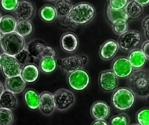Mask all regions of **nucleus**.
<instances>
[{
    "label": "nucleus",
    "instance_id": "obj_12",
    "mask_svg": "<svg viewBox=\"0 0 149 125\" xmlns=\"http://www.w3.org/2000/svg\"><path fill=\"white\" fill-rule=\"evenodd\" d=\"M13 12L17 20H31L34 15V6L30 1L20 0Z\"/></svg>",
    "mask_w": 149,
    "mask_h": 125
},
{
    "label": "nucleus",
    "instance_id": "obj_45",
    "mask_svg": "<svg viewBox=\"0 0 149 125\" xmlns=\"http://www.w3.org/2000/svg\"><path fill=\"white\" fill-rule=\"evenodd\" d=\"M47 1H56L57 0H47Z\"/></svg>",
    "mask_w": 149,
    "mask_h": 125
},
{
    "label": "nucleus",
    "instance_id": "obj_21",
    "mask_svg": "<svg viewBox=\"0 0 149 125\" xmlns=\"http://www.w3.org/2000/svg\"><path fill=\"white\" fill-rule=\"evenodd\" d=\"M127 58L131 65L133 67L134 70L141 69L145 66L146 63L147 59L145 55L142 52V50L138 48L129 52Z\"/></svg>",
    "mask_w": 149,
    "mask_h": 125
},
{
    "label": "nucleus",
    "instance_id": "obj_39",
    "mask_svg": "<svg viewBox=\"0 0 149 125\" xmlns=\"http://www.w3.org/2000/svg\"><path fill=\"white\" fill-rule=\"evenodd\" d=\"M141 49L145 55L147 60H149V40H146L141 44Z\"/></svg>",
    "mask_w": 149,
    "mask_h": 125
},
{
    "label": "nucleus",
    "instance_id": "obj_4",
    "mask_svg": "<svg viewBox=\"0 0 149 125\" xmlns=\"http://www.w3.org/2000/svg\"><path fill=\"white\" fill-rule=\"evenodd\" d=\"M26 45L25 38L15 31L3 35L0 44L3 53L13 56H15L18 52L25 49Z\"/></svg>",
    "mask_w": 149,
    "mask_h": 125
},
{
    "label": "nucleus",
    "instance_id": "obj_22",
    "mask_svg": "<svg viewBox=\"0 0 149 125\" xmlns=\"http://www.w3.org/2000/svg\"><path fill=\"white\" fill-rule=\"evenodd\" d=\"M17 103L16 94L5 89L0 96V107L13 110L17 106Z\"/></svg>",
    "mask_w": 149,
    "mask_h": 125
},
{
    "label": "nucleus",
    "instance_id": "obj_24",
    "mask_svg": "<svg viewBox=\"0 0 149 125\" xmlns=\"http://www.w3.org/2000/svg\"><path fill=\"white\" fill-rule=\"evenodd\" d=\"M17 21L15 17L11 15H4L0 20V31L4 34L15 31Z\"/></svg>",
    "mask_w": 149,
    "mask_h": 125
},
{
    "label": "nucleus",
    "instance_id": "obj_7",
    "mask_svg": "<svg viewBox=\"0 0 149 125\" xmlns=\"http://www.w3.org/2000/svg\"><path fill=\"white\" fill-rule=\"evenodd\" d=\"M68 85L75 91H83L90 85V77L86 70L81 68L69 73L67 76Z\"/></svg>",
    "mask_w": 149,
    "mask_h": 125
},
{
    "label": "nucleus",
    "instance_id": "obj_44",
    "mask_svg": "<svg viewBox=\"0 0 149 125\" xmlns=\"http://www.w3.org/2000/svg\"><path fill=\"white\" fill-rule=\"evenodd\" d=\"M1 54H0V68H1Z\"/></svg>",
    "mask_w": 149,
    "mask_h": 125
},
{
    "label": "nucleus",
    "instance_id": "obj_16",
    "mask_svg": "<svg viewBox=\"0 0 149 125\" xmlns=\"http://www.w3.org/2000/svg\"><path fill=\"white\" fill-rule=\"evenodd\" d=\"M110 113V106L107 103L102 100L95 102L90 108V114L95 120L108 119Z\"/></svg>",
    "mask_w": 149,
    "mask_h": 125
},
{
    "label": "nucleus",
    "instance_id": "obj_28",
    "mask_svg": "<svg viewBox=\"0 0 149 125\" xmlns=\"http://www.w3.org/2000/svg\"><path fill=\"white\" fill-rule=\"evenodd\" d=\"M128 15L131 18H138L141 17L144 11V7L137 2L135 0H130L125 7Z\"/></svg>",
    "mask_w": 149,
    "mask_h": 125
},
{
    "label": "nucleus",
    "instance_id": "obj_38",
    "mask_svg": "<svg viewBox=\"0 0 149 125\" xmlns=\"http://www.w3.org/2000/svg\"><path fill=\"white\" fill-rule=\"evenodd\" d=\"M51 56V57H56V51L53 47L49 46L45 47L43 52H42V57Z\"/></svg>",
    "mask_w": 149,
    "mask_h": 125
},
{
    "label": "nucleus",
    "instance_id": "obj_31",
    "mask_svg": "<svg viewBox=\"0 0 149 125\" xmlns=\"http://www.w3.org/2000/svg\"><path fill=\"white\" fill-rule=\"evenodd\" d=\"M130 117L127 113H120L112 116L110 125H130Z\"/></svg>",
    "mask_w": 149,
    "mask_h": 125
},
{
    "label": "nucleus",
    "instance_id": "obj_27",
    "mask_svg": "<svg viewBox=\"0 0 149 125\" xmlns=\"http://www.w3.org/2000/svg\"><path fill=\"white\" fill-rule=\"evenodd\" d=\"M33 30V23L31 20H18L17 21L15 32L26 38L30 36Z\"/></svg>",
    "mask_w": 149,
    "mask_h": 125
},
{
    "label": "nucleus",
    "instance_id": "obj_6",
    "mask_svg": "<svg viewBox=\"0 0 149 125\" xmlns=\"http://www.w3.org/2000/svg\"><path fill=\"white\" fill-rule=\"evenodd\" d=\"M88 63V57L85 55H75L58 60V65L67 74L84 68Z\"/></svg>",
    "mask_w": 149,
    "mask_h": 125
},
{
    "label": "nucleus",
    "instance_id": "obj_36",
    "mask_svg": "<svg viewBox=\"0 0 149 125\" xmlns=\"http://www.w3.org/2000/svg\"><path fill=\"white\" fill-rule=\"evenodd\" d=\"M129 0H108V4L113 10H121L125 8Z\"/></svg>",
    "mask_w": 149,
    "mask_h": 125
},
{
    "label": "nucleus",
    "instance_id": "obj_35",
    "mask_svg": "<svg viewBox=\"0 0 149 125\" xmlns=\"http://www.w3.org/2000/svg\"><path fill=\"white\" fill-rule=\"evenodd\" d=\"M15 57L16 59L17 60L19 63H20L22 66H24L26 64L29 63L31 59V57L30 54L29 53V52H28V50L26 48L23 49V50L20 51V52H18Z\"/></svg>",
    "mask_w": 149,
    "mask_h": 125
},
{
    "label": "nucleus",
    "instance_id": "obj_15",
    "mask_svg": "<svg viewBox=\"0 0 149 125\" xmlns=\"http://www.w3.org/2000/svg\"><path fill=\"white\" fill-rule=\"evenodd\" d=\"M119 49V47L118 42L114 39H109L100 46L99 55L103 60H110L115 58Z\"/></svg>",
    "mask_w": 149,
    "mask_h": 125
},
{
    "label": "nucleus",
    "instance_id": "obj_2",
    "mask_svg": "<svg viewBox=\"0 0 149 125\" xmlns=\"http://www.w3.org/2000/svg\"><path fill=\"white\" fill-rule=\"evenodd\" d=\"M95 8L93 4L81 2L73 6L71 12L65 18L75 26H84L93 21L95 17Z\"/></svg>",
    "mask_w": 149,
    "mask_h": 125
},
{
    "label": "nucleus",
    "instance_id": "obj_34",
    "mask_svg": "<svg viewBox=\"0 0 149 125\" xmlns=\"http://www.w3.org/2000/svg\"><path fill=\"white\" fill-rule=\"evenodd\" d=\"M19 0H0V7L6 12H14Z\"/></svg>",
    "mask_w": 149,
    "mask_h": 125
},
{
    "label": "nucleus",
    "instance_id": "obj_41",
    "mask_svg": "<svg viewBox=\"0 0 149 125\" xmlns=\"http://www.w3.org/2000/svg\"><path fill=\"white\" fill-rule=\"evenodd\" d=\"M135 1L139 3V4H141V5L143 6V7L149 4V0H135Z\"/></svg>",
    "mask_w": 149,
    "mask_h": 125
},
{
    "label": "nucleus",
    "instance_id": "obj_26",
    "mask_svg": "<svg viewBox=\"0 0 149 125\" xmlns=\"http://www.w3.org/2000/svg\"><path fill=\"white\" fill-rule=\"evenodd\" d=\"M39 14L41 19L46 23H52L58 17L55 7L50 4L44 5L39 10Z\"/></svg>",
    "mask_w": 149,
    "mask_h": 125
},
{
    "label": "nucleus",
    "instance_id": "obj_33",
    "mask_svg": "<svg viewBox=\"0 0 149 125\" xmlns=\"http://www.w3.org/2000/svg\"><path fill=\"white\" fill-rule=\"evenodd\" d=\"M111 26L113 31L119 36L123 34L125 32L128 31V28H129L127 21L123 20H118V21L111 24Z\"/></svg>",
    "mask_w": 149,
    "mask_h": 125
},
{
    "label": "nucleus",
    "instance_id": "obj_46",
    "mask_svg": "<svg viewBox=\"0 0 149 125\" xmlns=\"http://www.w3.org/2000/svg\"><path fill=\"white\" fill-rule=\"evenodd\" d=\"M130 125H140V124H138L137 123V124H130Z\"/></svg>",
    "mask_w": 149,
    "mask_h": 125
},
{
    "label": "nucleus",
    "instance_id": "obj_14",
    "mask_svg": "<svg viewBox=\"0 0 149 125\" xmlns=\"http://www.w3.org/2000/svg\"><path fill=\"white\" fill-rule=\"evenodd\" d=\"M56 109L53 94L47 91L40 94V103L39 110L45 116H50Z\"/></svg>",
    "mask_w": 149,
    "mask_h": 125
},
{
    "label": "nucleus",
    "instance_id": "obj_18",
    "mask_svg": "<svg viewBox=\"0 0 149 125\" xmlns=\"http://www.w3.org/2000/svg\"><path fill=\"white\" fill-rule=\"evenodd\" d=\"M39 68L34 63H28L23 66L20 76L26 83L32 84L37 81L39 76Z\"/></svg>",
    "mask_w": 149,
    "mask_h": 125
},
{
    "label": "nucleus",
    "instance_id": "obj_37",
    "mask_svg": "<svg viewBox=\"0 0 149 125\" xmlns=\"http://www.w3.org/2000/svg\"><path fill=\"white\" fill-rule=\"evenodd\" d=\"M143 31V34L147 40H149V15L146 16L142 20L141 23Z\"/></svg>",
    "mask_w": 149,
    "mask_h": 125
},
{
    "label": "nucleus",
    "instance_id": "obj_3",
    "mask_svg": "<svg viewBox=\"0 0 149 125\" xmlns=\"http://www.w3.org/2000/svg\"><path fill=\"white\" fill-rule=\"evenodd\" d=\"M136 100L135 93L129 87H119L113 92L111 103L113 107L120 111H125L134 106Z\"/></svg>",
    "mask_w": 149,
    "mask_h": 125
},
{
    "label": "nucleus",
    "instance_id": "obj_43",
    "mask_svg": "<svg viewBox=\"0 0 149 125\" xmlns=\"http://www.w3.org/2000/svg\"><path fill=\"white\" fill-rule=\"evenodd\" d=\"M2 36H3V34L1 33V31H0V44H1V39H2Z\"/></svg>",
    "mask_w": 149,
    "mask_h": 125
},
{
    "label": "nucleus",
    "instance_id": "obj_23",
    "mask_svg": "<svg viewBox=\"0 0 149 125\" xmlns=\"http://www.w3.org/2000/svg\"><path fill=\"white\" fill-rule=\"evenodd\" d=\"M57 67H58V60L56 59V57H42L39 60V70L44 74H52L56 70Z\"/></svg>",
    "mask_w": 149,
    "mask_h": 125
},
{
    "label": "nucleus",
    "instance_id": "obj_47",
    "mask_svg": "<svg viewBox=\"0 0 149 125\" xmlns=\"http://www.w3.org/2000/svg\"><path fill=\"white\" fill-rule=\"evenodd\" d=\"M1 17H2V15H1V12H0V20H1Z\"/></svg>",
    "mask_w": 149,
    "mask_h": 125
},
{
    "label": "nucleus",
    "instance_id": "obj_9",
    "mask_svg": "<svg viewBox=\"0 0 149 125\" xmlns=\"http://www.w3.org/2000/svg\"><path fill=\"white\" fill-rule=\"evenodd\" d=\"M23 66L19 63L16 58L13 55L3 53L1 55V69L6 77L20 75Z\"/></svg>",
    "mask_w": 149,
    "mask_h": 125
},
{
    "label": "nucleus",
    "instance_id": "obj_30",
    "mask_svg": "<svg viewBox=\"0 0 149 125\" xmlns=\"http://www.w3.org/2000/svg\"><path fill=\"white\" fill-rule=\"evenodd\" d=\"M15 117L12 110L0 107V125H12Z\"/></svg>",
    "mask_w": 149,
    "mask_h": 125
},
{
    "label": "nucleus",
    "instance_id": "obj_13",
    "mask_svg": "<svg viewBox=\"0 0 149 125\" xmlns=\"http://www.w3.org/2000/svg\"><path fill=\"white\" fill-rule=\"evenodd\" d=\"M60 45L64 52L67 53H74L79 47V39L74 33L66 32L61 36Z\"/></svg>",
    "mask_w": 149,
    "mask_h": 125
},
{
    "label": "nucleus",
    "instance_id": "obj_32",
    "mask_svg": "<svg viewBox=\"0 0 149 125\" xmlns=\"http://www.w3.org/2000/svg\"><path fill=\"white\" fill-rule=\"evenodd\" d=\"M137 123L140 125H149V108H144L136 113Z\"/></svg>",
    "mask_w": 149,
    "mask_h": 125
},
{
    "label": "nucleus",
    "instance_id": "obj_29",
    "mask_svg": "<svg viewBox=\"0 0 149 125\" xmlns=\"http://www.w3.org/2000/svg\"><path fill=\"white\" fill-rule=\"evenodd\" d=\"M72 3L70 0H57L55 4V8L56 10L58 17H66L73 7Z\"/></svg>",
    "mask_w": 149,
    "mask_h": 125
},
{
    "label": "nucleus",
    "instance_id": "obj_20",
    "mask_svg": "<svg viewBox=\"0 0 149 125\" xmlns=\"http://www.w3.org/2000/svg\"><path fill=\"white\" fill-rule=\"evenodd\" d=\"M23 100L26 106L30 110H36L39 109L40 103V94L33 89H28L23 93Z\"/></svg>",
    "mask_w": 149,
    "mask_h": 125
},
{
    "label": "nucleus",
    "instance_id": "obj_10",
    "mask_svg": "<svg viewBox=\"0 0 149 125\" xmlns=\"http://www.w3.org/2000/svg\"><path fill=\"white\" fill-rule=\"evenodd\" d=\"M97 82L103 91L111 92L118 88L119 78L111 69L105 70L99 74Z\"/></svg>",
    "mask_w": 149,
    "mask_h": 125
},
{
    "label": "nucleus",
    "instance_id": "obj_25",
    "mask_svg": "<svg viewBox=\"0 0 149 125\" xmlns=\"http://www.w3.org/2000/svg\"><path fill=\"white\" fill-rule=\"evenodd\" d=\"M106 15H107L108 20L111 24L121 20L127 21L130 18L125 8L121 9V10H113L111 7L108 6L107 10H106Z\"/></svg>",
    "mask_w": 149,
    "mask_h": 125
},
{
    "label": "nucleus",
    "instance_id": "obj_8",
    "mask_svg": "<svg viewBox=\"0 0 149 125\" xmlns=\"http://www.w3.org/2000/svg\"><path fill=\"white\" fill-rule=\"evenodd\" d=\"M54 101L57 110L65 111L72 107L76 102L75 94L67 89H60L53 94Z\"/></svg>",
    "mask_w": 149,
    "mask_h": 125
},
{
    "label": "nucleus",
    "instance_id": "obj_11",
    "mask_svg": "<svg viewBox=\"0 0 149 125\" xmlns=\"http://www.w3.org/2000/svg\"><path fill=\"white\" fill-rule=\"evenodd\" d=\"M111 70L119 78H127L134 71L129 59L125 56L115 58L112 62Z\"/></svg>",
    "mask_w": 149,
    "mask_h": 125
},
{
    "label": "nucleus",
    "instance_id": "obj_5",
    "mask_svg": "<svg viewBox=\"0 0 149 125\" xmlns=\"http://www.w3.org/2000/svg\"><path fill=\"white\" fill-rule=\"evenodd\" d=\"M142 42V35L135 30H128L123 34L120 35L118 39L119 49L124 52H130L137 49Z\"/></svg>",
    "mask_w": 149,
    "mask_h": 125
},
{
    "label": "nucleus",
    "instance_id": "obj_17",
    "mask_svg": "<svg viewBox=\"0 0 149 125\" xmlns=\"http://www.w3.org/2000/svg\"><path fill=\"white\" fill-rule=\"evenodd\" d=\"M26 87V82L20 75L12 77H6L4 81V87L6 90L13 92L15 94L23 92Z\"/></svg>",
    "mask_w": 149,
    "mask_h": 125
},
{
    "label": "nucleus",
    "instance_id": "obj_40",
    "mask_svg": "<svg viewBox=\"0 0 149 125\" xmlns=\"http://www.w3.org/2000/svg\"><path fill=\"white\" fill-rule=\"evenodd\" d=\"M91 125H109V123L106 121V119H97L95 120Z\"/></svg>",
    "mask_w": 149,
    "mask_h": 125
},
{
    "label": "nucleus",
    "instance_id": "obj_42",
    "mask_svg": "<svg viewBox=\"0 0 149 125\" xmlns=\"http://www.w3.org/2000/svg\"><path fill=\"white\" fill-rule=\"evenodd\" d=\"M5 90V87H4V85L2 84L1 81H0V96H1V93L3 92V91Z\"/></svg>",
    "mask_w": 149,
    "mask_h": 125
},
{
    "label": "nucleus",
    "instance_id": "obj_19",
    "mask_svg": "<svg viewBox=\"0 0 149 125\" xmlns=\"http://www.w3.org/2000/svg\"><path fill=\"white\" fill-rule=\"evenodd\" d=\"M46 46V44L42 39H35L26 44V49L30 54L31 58L33 60H37L42 58V52Z\"/></svg>",
    "mask_w": 149,
    "mask_h": 125
},
{
    "label": "nucleus",
    "instance_id": "obj_1",
    "mask_svg": "<svg viewBox=\"0 0 149 125\" xmlns=\"http://www.w3.org/2000/svg\"><path fill=\"white\" fill-rule=\"evenodd\" d=\"M128 87L138 98L149 97V70L141 68L134 70L127 78Z\"/></svg>",
    "mask_w": 149,
    "mask_h": 125
}]
</instances>
